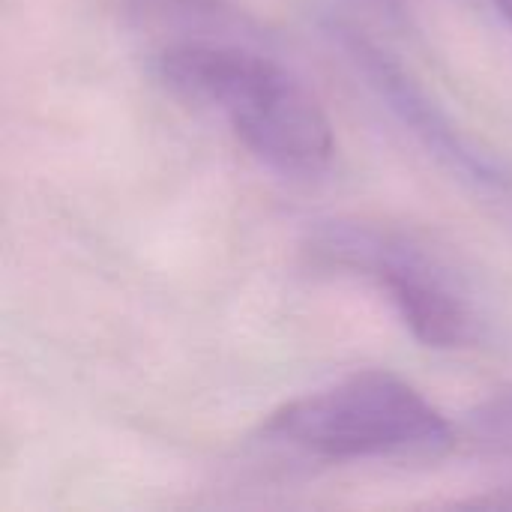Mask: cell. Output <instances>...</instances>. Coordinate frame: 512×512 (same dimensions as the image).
I'll use <instances>...</instances> for the list:
<instances>
[{"label": "cell", "mask_w": 512, "mask_h": 512, "mask_svg": "<svg viewBox=\"0 0 512 512\" xmlns=\"http://www.w3.org/2000/svg\"><path fill=\"white\" fill-rule=\"evenodd\" d=\"M330 33L342 45L354 69L375 90V96L387 102L393 117L417 138V144L432 159H438L447 171H453L474 189L512 201L510 165L492 156L489 150L477 147L474 138H468L450 120V114L435 99H429V93L387 51H381L375 42H369L366 36H360V30L348 24H333Z\"/></svg>", "instance_id": "4"}, {"label": "cell", "mask_w": 512, "mask_h": 512, "mask_svg": "<svg viewBox=\"0 0 512 512\" xmlns=\"http://www.w3.org/2000/svg\"><path fill=\"white\" fill-rule=\"evenodd\" d=\"M351 3H357L366 15L384 24H393V27L405 24V0H351Z\"/></svg>", "instance_id": "6"}, {"label": "cell", "mask_w": 512, "mask_h": 512, "mask_svg": "<svg viewBox=\"0 0 512 512\" xmlns=\"http://www.w3.org/2000/svg\"><path fill=\"white\" fill-rule=\"evenodd\" d=\"M495 6L501 9V15L510 21V27H512V0H495Z\"/></svg>", "instance_id": "7"}, {"label": "cell", "mask_w": 512, "mask_h": 512, "mask_svg": "<svg viewBox=\"0 0 512 512\" xmlns=\"http://www.w3.org/2000/svg\"><path fill=\"white\" fill-rule=\"evenodd\" d=\"M153 72L177 96L228 120L234 135L282 174H321L336 150L318 96L258 36L186 39L153 48Z\"/></svg>", "instance_id": "1"}, {"label": "cell", "mask_w": 512, "mask_h": 512, "mask_svg": "<svg viewBox=\"0 0 512 512\" xmlns=\"http://www.w3.org/2000/svg\"><path fill=\"white\" fill-rule=\"evenodd\" d=\"M468 432L474 441L512 453V387L483 402L468 417Z\"/></svg>", "instance_id": "5"}, {"label": "cell", "mask_w": 512, "mask_h": 512, "mask_svg": "<svg viewBox=\"0 0 512 512\" xmlns=\"http://www.w3.org/2000/svg\"><path fill=\"white\" fill-rule=\"evenodd\" d=\"M303 252L315 270L360 276L387 291L405 327L426 348H465L477 333V315L456 273L405 231L330 219L309 231Z\"/></svg>", "instance_id": "3"}, {"label": "cell", "mask_w": 512, "mask_h": 512, "mask_svg": "<svg viewBox=\"0 0 512 512\" xmlns=\"http://www.w3.org/2000/svg\"><path fill=\"white\" fill-rule=\"evenodd\" d=\"M261 438L300 456L357 462L438 456L453 444V429L414 384L372 369L276 408Z\"/></svg>", "instance_id": "2"}]
</instances>
